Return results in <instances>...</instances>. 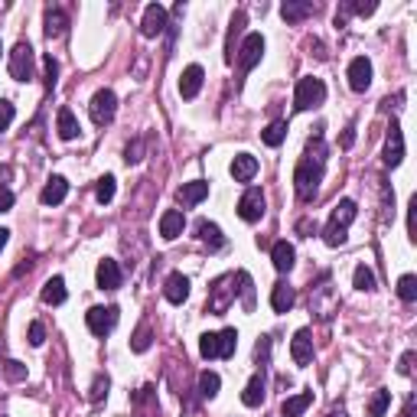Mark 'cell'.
Returning <instances> with one entry per match:
<instances>
[{
  "label": "cell",
  "instance_id": "8992f818",
  "mask_svg": "<svg viewBox=\"0 0 417 417\" xmlns=\"http://www.w3.org/2000/svg\"><path fill=\"white\" fill-rule=\"evenodd\" d=\"M10 78L13 82H30L36 78V52L30 43H17L10 52Z\"/></svg>",
  "mask_w": 417,
  "mask_h": 417
},
{
  "label": "cell",
  "instance_id": "4dcf8cb0",
  "mask_svg": "<svg viewBox=\"0 0 417 417\" xmlns=\"http://www.w3.org/2000/svg\"><path fill=\"white\" fill-rule=\"evenodd\" d=\"M66 30H68L66 10H59V7H49V10H46V36H62Z\"/></svg>",
  "mask_w": 417,
  "mask_h": 417
},
{
  "label": "cell",
  "instance_id": "6f0895ef",
  "mask_svg": "<svg viewBox=\"0 0 417 417\" xmlns=\"http://www.w3.org/2000/svg\"><path fill=\"white\" fill-rule=\"evenodd\" d=\"M0 52H4V46H0Z\"/></svg>",
  "mask_w": 417,
  "mask_h": 417
},
{
  "label": "cell",
  "instance_id": "8fae6325",
  "mask_svg": "<svg viewBox=\"0 0 417 417\" xmlns=\"http://www.w3.org/2000/svg\"><path fill=\"white\" fill-rule=\"evenodd\" d=\"M349 88L352 92H368V85H372V62L365 59V56H356V59L349 62Z\"/></svg>",
  "mask_w": 417,
  "mask_h": 417
},
{
  "label": "cell",
  "instance_id": "836d02e7",
  "mask_svg": "<svg viewBox=\"0 0 417 417\" xmlns=\"http://www.w3.org/2000/svg\"><path fill=\"white\" fill-rule=\"evenodd\" d=\"M352 284H356V290H362V294H372V290L378 287L372 267H365V264H358V267H356V277H352Z\"/></svg>",
  "mask_w": 417,
  "mask_h": 417
},
{
  "label": "cell",
  "instance_id": "9a60e30c",
  "mask_svg": "<svg viewBox=\"0 0 417 417\" xmlns=\"http://www.w3.org/2000/svg\"><path fill=\"white\" fill-rule=\"evenodd\" d=\"M404 160V134H401V124L392 121V131H388V144H385V163L388 167H398Z\"/></svg>",
  "mask_w": 417,
  "mask_h": 417
},
{
  "label": "cell",
  "instance_id": "ee69618b",
  "mask_svg": "<svg viewBox=\"0 0 417 417\" xmlns=\"http://www.w3.org/2000/svg\"><path fill=\"white\" fill-rule=\"evenodd\" d=\"M43 72H46V78H43L46 88H52V85H56V75H59V62L52 59V56H46V59H43Z\"/></svg>",
  "mask_w": 417,
  "mask_h": 417
},
{
  "label": "cell",
  "instance_id": "f1b7e54d",
  "mask_svg": "<svg viewBox=\"0 0 417 417\" xmlns=\"http://www.w3.org/2000/svg\"><path fill=\"white\" fill-rule=\"evenodd\" d=\"M248 17L245 10H238L235 17H231V26H229V40H225V62H235V40L241 36V30H245Z\"/></svg>",
  "mask_w": 417,
  "mask_h": 417
},
{
  "label": "cell",
  "instance_id": "5bb4252c",
  "mask_svg": "<svg viewBox=\"0 0 417 417\" xmlns=\"http://www.w3.org/2000/svg\"><path fill=\"white\" fill-rule=\"evenodd\" d=\"M95 281H98V287L102 290H118L121 281H124L118 261H114V258H104V261L98 264V271H95Z\"/></svg>",
  "mask_w": 417,
  "mask_h": 417
},
{
  "label": "cell",
  "instance_id": "7a4b0ae2",
  "mask_svg": "<svg viewBox=\"0 0 417 417\" xmlns=\"http://www.w3.org/2000/svg\"><path fill=\"white\" fill-rule=\"evenodd\" d=\"M320 183H323V163L320 160H300L297 170H294V186H297V196L303 199V203H310V199L320 193Z\"/></svg>",
  "mask_w": 417,
  "mask_h": 417
},
{
  "label": "cell",
  "instance_id": "b9f144b4",
  "mask_svg": "<svg viewBox=\"0 0 417 417\" xmlns=\"http://www.w3.org/2000/svg\"><path fill=\"white\" fill-rule=\"evenodd\" d=\"M4 375L10 382H26V365L17 362V358H10V362H4Z\"/></svg>",
  "mask_w": 417,
  "mask_h": 417
},
{
  "label": "cell",
  "instance_id": "f6af8a7d",
  "mask_svg": "<svg viewBox=\"0 0 417 417\" xmlns=\"http://www.w3.org/2000/svg\"><path fill=\"white\" fill-rule=\"evenodd\" d=\"M104 394H108V378H104V375H98V378L92 382V392H88V401H102Z\"/></svg>",
  "mask_w": 417,
  "mask_h": 417
},
{
  "label": "cell",
  "instance_id": "db71d44e",
  "mask_svg": "<svg viewBox=\"0 0 417 417\" xmlns=\"http://www.w3.org/2000/svg\"><path fill=\"white\" fill-rule=\"evenodd\" d=\"M352 144H356V128L349 124V128H346V134H342V147H352Z\"/></svg>",
  "mask_w": 417,
  "mask_h": 417
},
{
  "label": "cell",
  "instance_id": "9f6ffc18",
  "mask_svg": "<svg viewBox=\"0 0 417 417\" xmlns=\"http://www.w3.org/2000/svg\"><path fill=\"white\" fill-rule=\"evenodd\" d=\"M330 417H349V414H346L342 408H336V411H330Z\"/></svg>",
  "mask_w": 417,
  "mask_h": 417
},
{
  "label": "cell",
  "instance_id": "f35d334b",
  "mask_svg": "<svg viewBox=\"0 0 417 417\" xmlns=\"http://www.w3.org/2000/svg\"><path fill=\"white\" fill-rule=\"evenodd\" d=\"M235 281H238L241 284V300H245V307L248 310H251V307H255V284H251V274H248V271H238V277H235Z\"/></svg>",
  "mask_w": 417,
  "mask_h": 417
},
{
  "label": "cell",
  "instance_id": "ffe728a7",
  "mask_svg": "<svg viewBox=\"0 0 417 417\" xmlns=\"http://www.w3.org/2000/svg\"><path fill=\"white\" fill-rule=\"evenodd\" d=\"M163 297L170 300V303H183V300L189 297V277L186 274L173 271L170 277H167V284H163Z\"/></svg>",
  "mask_w": 417,
  "mask_h": 417
},
{
  "label": "cell",
  "instance_id": "11a10c76",
  "mask_svg": "<svg viewBox=\"0 0 417 417\" xmlns=\"http://www.w3.org/2000/svg\"><path fill=\"white\" fill-rule=\"evenodd\" d=\"M7 241H10V231H7V229H0V251L7 248Z\"/></svg>",
  "mask_w": 417,
  "mask_h": 417
},
{
  "label": "cell",
  "instance_id": "d590c367",
  "mask_svg": "<svg viewBox=\"0 0 417 417\" xmlns=\"http://www.w3.org/2000/svg\"><path fill=\"white\" fill-rule=\"evenodd\" d=\"M388 404H392V392H375L372 401H368V417H385V411H388Z\"/></svg>",
  "mask_w": 417,
  "mask_h": 417
},
{
  "label": "cell",
  "instance_id": "1f68e13d",
  "mask_svg": "<svg viewBox=\"0 0 417 417\" xmlns=\"http://www.w3.org/2000/svg\"><path fill=\"white\" fill-rule=\"evenodd\" d=\"M196 231H199V241H205L209 248H222V245H225V235H222V229L215 225V222H199Z\"/></svg>",
  "mask_w": 417,
  "mask_h": 417
},
{
  "label": "cell",
  "instance_id": "44dd1931",
  "mask_svg": "<svg viewBox=\"0 0 417 417\" xmlns=\"http://www.w3.org/2000/svg\"><path fill=\"white\" fill-rule=\"evenodd\" d=\"M231 176H235V183H251V179L258 176V157L251 154H238L235 160H231Z\"/></svg>",
  "mask_w": 417,
  "mask_h": 417
},
{
  "label": "cell",
  "instance_id": "3957f363",
  "mask_svg": "<svg viewBox=\"0 0 417 417\" xmlns=\"http://www.w3.org/2000/svg\"><path fill=\"white\" fill-rule=\"evenodd\" d=\"M238 349V332L235 330H222V332H203L199 339V352L203 358H231Z\"/></svg>",
  "mask_w": 417,
  "mask_h": 417
},
{
  "label": "cell",
  "instance_id": "7bdbcfd3",
  "mask_svg": "<svg viewBox=\"0 0 417 417\" xmlns=\"http://www.w3.org/2000/svg\"><path fill=\"white\" fill-rule=\"evenodd\" d=\"M124 160H128V163H140V160H144V140H140V137L128 144V150H124Z\"/></svg>",
  "mask_w": 417,
  "mask_h": 417
},
{
  "label": "cell",
  "instance_id": "e0dca14e",
  "mask_svg": "<svg viewBox=\"0 0 417 417\" xmlns=\"http://www.w3.org/2000/svg\"><path fill=\"white\" fill-rule=\"evenodd\" d=\"M310 310H313V313H320V320H330L332 310H336V303H332V287H330V281H326V277H323V287L313 290V297H310Z\"/></svg>",
  "mask_w": 417,
  "mask_h": 417
},
{
  "label": "cell",
  "instance_id": "c3c4849f",
  "mask_svg": "<svg viewBox=\"0 0 417 417\" xmlns=\"http://www.w3.org/2000/svg\"><path fill=\"white\" fill-rule=\"evenodd\" d=\"M13 209V193L7 186H0V212H10Z\"/></svg>",
  "mask_w": 417,
  "mask_h": 417
},
{
  "label": "cell",
  "instance_id": "30bf717a",
  "mask_svg": "<svg viewBox=\"0 0 417 417\" xmlns=\"http://www.w3.org/2000/svg\"><path fill=\"white\" fill-rule=\"evenodd\" d=\"M261 215H264V193L255 186L245 189V196L238 199V219L255 225V222H261Z\"/></svg>",
  "mask_w": 417,
  "mask_h": 417
},
{
  "label": "cell",
  "instance_id": "4fadbf2b",
  "mask_svg": "<svg viewBox=\"0 0 417 417\" xmlns=\"http://www.w3.org/2000/svg\"><path fill=\"white\" fill-rule=\"evenodd\" d=\"M290 356L300 368H307L313 362V339H310V330H297L294 332V342H290Z\"/></svg>",
  "mask_w": 417,
  "mask_h": 417
},
{
  "label": "cell",
  "instance_id": "7dc6e473",
  "mask_svg": "<svg viewBox=\"0 0 417 417\" xmlns=\"http://www.w3.org/2000/svg\"><path fill=\"white\" fill-rule=\"evenodd\" d=\"M43 342H46L43 323H30V346H43Z\"/></svg>",
  "mask_w": 417,
  "mask_h": 417
},
{
  "label": "cell",
  "instance_id": "d6986e66",
  "mask_svg": "<svg viewBox=\"0 0 417 417\" xmlns=\"http://www.w3.org/2000/svg\"><path fill=\"white\" fill-rule=\"evenodd\" d=\"M183 229H186V215L179 212V209H167V212L160 215V235L167 241L179 238V235H183Z\"/></svg>",
  "mask_w": 417,
  "mask_h": 417
},
{
  "label": "cell",
  "instance_id": "7402d4cb",
  "mask_svg": "<svg viewBox=\"0 0 417 417\" xmlns=\"http://www.w3.org/2000/svg\"><path fill=\"white\" fill-rule=\"evenodd\" d=\"M297 303V290L290 287V284H274V290H271V307H274V313H290V307Z\"/></svg>",
  "mask_w": 417,
  "mask_h": 417
},
{
  "label": "cell",
  "instance_id": "7c38bea8",
  "mask_svg": "<svg viewBox=\"0 0 417 417\" xmlns=\"http://www.w3.org/2000/svg\"><path fill=\"white\" fill-rule=\"evenodd\" d=\"M163 30H167V7H163V4H150V7L144 10V20H140V33H144L147 40H154Z\"/></svg>",
  "mask_w": 417,
  "mask_h": 417
},
{
  "label": "cell",
  "instance_id": "ba28073f",
  "mask_svg": "<svg viewBox=\"0 0 417 417\" xmlns=\"http://www.w3.org/2000/svg\"><path fill=\"white\" fill-rule=\"evenodd\" d=\"M264 56V36L261 33H248L245 43L238 46V52H235V62H238L241 72H251V68L261 62Z\"/></svg>",
  "mask_w": 417,
  "mask_h": 417
},
{
  "label": "cell",
  "instance_id": "484cf974",
  "mask_svg": "<svg viewBox=\"0 0 417 417\" xmlns=\"http://www.w3.org/2000/svg\"><path fill=\"white\" fill-rule=\"evenodd\" d=\"M261 401H264V375H251V382L245 385V392H241V404L245 408H261Z\"/></svg>",
  "mask_w": 417,
  "mask_h": 417
},
{
  "label": "cell",
  "instance_id": "e575fe53",
  "mask_svg": "<svg viewBox=\"0 0 417 417\" xmlns=\"http://www.w3.org/2000/svg\"><path fill=\"white\" fill-rule=\"evenodd\" d=\"M219 388H222V378L215 372H203V375H199V394H203V398L212 401L215 394H219Z\"/></svg>",
  "mask_w": 417,
  "mask_h": 417
},
{
  "label": "cell",
  "instance_id": "ab89813d",
  "mask_svg": "<svg viewBox=\"0 0 417 417\" xmlns=\"http://www.w3.org/2000/svg\"><path fill=\"white\" fill-rule=\"evenodd\" d=\"M150 339H154V336H150V326H140V330L131 336V349H134V352H147V349H150Z\"/></svg>",
  "mask_w": 417,
  "mask_h": 417
},
{
  "label": "cell",
  "instance_id": "9c48e42d",
  "mask_svg": "<svg viewBox=\"0 0 417 417\" xmlns=\"http://www.w3.org/2000/svg\"><path fill=\"white\" fill-rule=\"evenodd\" d=\"M85 326L92 336H108L118 326V307H92L85 313Z\"/></svg>",
  "mask_w": 417,
  "mask_h": 417
},
{
  "label": "cell",
  "instance_id": "4316f807",
  "mask_svg": "<svg viewBox=\"0 0 417 417\" xmlns=\"http://www.w3.org/2000/svg\"><path fill=\"white\" fill-rule=\"evenodd\" d=\"M310 13H313V4H310V0H287L281 7V17L287 20V23H300V20H307Z\"/></svg>",
  "mask_w": 417,
  "mask_h": 417
},
{
  "label": "cell",
  "instance_id": "83f0119b",
  "mask_svg": "<svg viewBox=\"0 0 417 417\" xmlns=\"http://www.w3.org/2000/svg\"><path fill=\"white\" fill-rule=\"evenodd\" d=\"M313 404V392H300V394H294V398H287L281 404V414L284 417H303V411Z\"/></svg>",
  "mask_w": 417,
  "mask_h": 417
},
{
  "label": "cell",
  "instance_id": "681fc988",
  "mask_svg": "<svg viewBox=\"0 0 417 417\" xmlns=\"http://www.w3.org/2000/svg\"><path fill=\"white\" fill-rule=\"evenodd\" d=\"M408 235L417 238V199L411 203V212H408Z\"/></svg>",
  "mask_w": 417,
  "mask_h": 417
},
{
  "label": "cell",
  "instance_id": "52a82bcc",
  "mask_svg": "<svg viewBox=\"0 0 417 417\" xmlns=\"http://www.w3.org/2000/svg\"><path fill=\"white\" fill-rule=\"evenodd\" d=\"M88 111H92L95 124H98V128H104V124H111V121H114V114H118V95L111 92V88H98V92L92 95V104H88Z\"/></svg>",
  "mask_w": 417,
  "mask_h": 417
},
{
  "label": "cell",
  "instance_id": "d4e9b609",
  "mask_svg": "<svg viewBox=\"0 0 417 417\" xmlns=\"http://www.w3.org/2000/svg\"><path fill=\"white\" fill-rule=\"evenodd\" d=\"M66 196H68V179L66 176H52L49 183L43 186V193H40L43 205H59Z\"/></svg>",
  "mask_w": 417,
  "mask_h": 417
},
{
  "label": "cell",
  "instance_id": "f5cc1de1",
  "mask_svg": "<svg viewBox=\"0 0 417 417\" xmlns=\"http://www.w3.org/2000/svg\"><path fill=\"white\" fill-rule=\"evenodd\" d=\"M401 417H417V401H414V398H408V404H404Z\"/></svg>",
  "mask_w": 417,
  "mask_h": 417
},
{
  "label": "cell",
  "instance_id": "816d5d0a",
  "mask_svg": "<svg viewBox=\"0 0 417 417\" xmlns=\"http://www.w3.org/2000/svg\"><path fill=\"white\" fill-rule=\"evenodd\" d=\"M411 365H414V352H404V356H401L398 372H401V375H411Z\"/></svg>",
  "mask_w": 417,
  "mask_h": 417
},
{
  "label": "cell",
  "instance_id": "8d00e7d4",
  "mask_svg": "<svg viewBox=\"0 0 417 417\" xmlns=\"http://www.w3.org/2000/svg\"><path fill=\"white\" fill-rule=\"evenodd\" d=\"M398 297L404 300V303H414L417 300V277L414 274H404L398 281Z\"/></svg>",
  "mask_w": 417,
  "mask_h": 417
},
{
  "label": "cell",
  "instance_id": "f546056e",
  "mask_svg": "<svg viewBox=\"0 0 417 417\" xmlns=\"http://www.w3.org/2000/svg\"><path fill=\"white\" fill-rule=\"evenodd\" d=\"M43 303H49V307L66 303V281H62V277H49V281L43 284Z\"/></svg>",
  "mask_w": 417,
  "mask_h": 417
},
{
  "label": "cell",
  "instance_id": "60d3db41",
  "mask_svg": "<svg viewBox=\"0 0 417 417\" xmlns=\"http://www.w3.org/2000/svg\"><path fill=\"white\" fill-rule=\"evenodd\" d=\"M13 118H17V108H13L7 98H0V134H4V131H10Z\"/></svg>",
  "mask_w": 417,
  "mask_h": 417
},
{
  "label": "cell",
  "instance_id": "d6a6232c",
  "mask_svg": "<svg viewBox=\"0 0 417 417\" xmlns=\"http://www.w3.org/2000/svg\"><path fill=\"white\" fill-rule=\"evenodd\" d=\"M284 137H287V121H271V124L264 128L261 140H264L267 147H281V144H284Z\"/></svg>",
  "mask_w": 417,
  "mask_h": 417
},
{
  "label": "cell",
  "instance_id": "74e56055",
  "mask_svg": "<svg viewBox=\"0 0 417 417\" xmlns=\"http://www.w3.org/2000/svg\"><path fill=\"white\" fill-rule=\"evenodd\" d=\"M114 193H118V183H114V176H102V179H98V189H95L98 203L108 205L111 199H114Z\"/></svg>",
  "mask_w": 417,
  "mask_h": 417
},
{
  "label": "cell",
  "instance_id": "2e32d148",
  "mask_svg": "<svg viewBox=\"0 0 417 417\" xmlns=\"http://www.w3.org/2000/svg\"><path fill=\"white\" fill-rule=\"evenodd\" d=\"M203 78H205V72H203V66H186L183 68V75H179V95L183 98H196L199 95V88H203Z\"/></svg>",
  "mask_w": 417,
  "mask_h": 417
},
{
  "label": "cell",
  "instance_id": "ac0fdd59",
  "mask_svg": "<svg viewBox=\"0 0 417 417\" xmlns=\"http://www.w3.org/2000/svg\"><path fill=\"white\" fill-rule=\"evenodd\" d=\"M205 196H209V183H205V179H193V183H183V186L176 189L179 205H199Z\"/></svg>",
  "mask_w": 417,
  "mask_h": 417
},
{
  "label": "cell",
  "instance_id": "f907efd6",
  "mask_svg": "<svg viewBox=\"0 0 417 417\" xmlns=\"http://www.w3.org/2000/svg\"><path fill=\"white\" fill-rule=\"evenodd\" d=\"M267 352H271V339H267V336H261V342H258V349H255L258 362H267Z\"/></svg>",
  "mask_w": 417,
  "mask_h": 417
},
{
  "label": "cell",
  "instance_id": "277c9868",
  "mask_svg": "<svg viewBox=\"0 0 417 417\" xmlns=\"http://www.w3.org/2000/svg\"><path fill=\"white\" fill-rule=\"evenodd\" d=\"M235 284V274H222V277H215L212 287H209V300H205V310L215 316L229 313V307L235 303V297H238V287H231Z\"/></svg>",
  "mask_w": 417,
  "mask_h": 417
},
{
  "label": "cell",
  "instance_id": "cb8c5ba5",
  "mask_svg": "<svg viewBox=\"0 0 417 417\" xmlns=\"http://www.w3.org/2000/svg\"><path fill=\"white\" fill-rule=\"evenodd\" d=\"M56 131H59L62 140H75V137L82 134V124H78V118L72 114V108H59V114H56Z\"/></svg>",
  "mask_w": 417,
  "mask_h": 417
},
{
  "label": "cell",
  "instance_id": "6da1fadb",
  "mask_svg": "<svg viewBox=\"0 0 417 417\" xmlns=\"http://www.w3.org/2000/svg\"><path fill=\"white\" fill-rule=\"evenodd\" d=\"M358 215V205L352 203V199H339V203L332 205V215L330 222H326V229H323V241L330 248H339L346 245V231H349V225L356 222Z\"/></svg>",
  "mask_w": 417,
  "mask_h": 417
},
{
  "label": "cell",
  "instance_id": "5b68a950",
  "mask_svg": "<svg viewBox=\"0 0 417 417\" xmlns=\"http://www.w3.org/2000/svg\"><path fill=\"white\" fill-rule=\"evenodd\" d=\"M326 102V85L320 82V78L307 75L297 82V92H294V108L297 111H313L320 108V104Z\"/></svg>",
  "mask_w": 417,
  "mask_h": 417
},
{
  "label": "cell",
  "instance_id": "603a6c76",
  "mask_svg": "<svg viewBox=\"0 0 417 417\" xmlns=\"http://www.w3.org/2000/svg\"><path fill=\"white\" fill-rule=\"evenodd\" d=\"M271 261L281 274H287V271H294V264H297V251H294L290 241H277V245L271 248Z\"/></svg>",
  "mask_w": 417,
  "mask_h": 417
},
{
  "label": "cell",
  "instance_id": "bcb514c9",
  "mask_svg": "<svg viewBox=\"0 0 417 417\" xmlns=\"http://www.w3.org/2000/svg\"><path fill=\"white\" fill-rule=\"evenodd\" d=\"M346 10H352L358 17H372L375 10H378V4H375V0H362V4H346Z\"/></svg>",
  "mask_w": 417,
  "mask_h": 417
}]
</instances>
